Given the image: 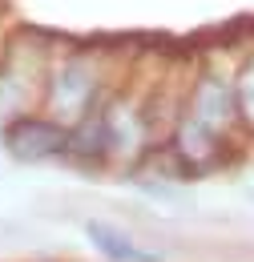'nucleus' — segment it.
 <instances>
[{"instance_id": "obj_8", "label": "nucleus", "mask_w": 254, "mask_h": 262, "mask_svg": "<svg viewBox=\"0 0 254 262\" xmlns=\"http://www.w3.org/2000/svg\"><path fill=\"white\" fill-rule=\"evenodd\" d=\"M8 65H12V36H0V77L8 73Z\"/></svg>"}, {"instance_id": "obj_9", "label": "nucleus", "mask_w": 254, "mask_h": 262, "mask_svg": "<svg viewBox=\"0 0 254 262\" xmlns=\"http://www.w3.org/2000/svg\"><path fill=\"white\" fill-rule=\"evenodd\" d=\"M4 12H8V4L0 0V36H4Z\"/></svg>"}, {"instance_id": "obj_4", "label": "nucleus", "mask_w": 254, "mask_h": 262, "mask_svg": "<svg viewBox=\"0 0 254 262\" xmlns=\"http://www.w3.org/2000/svg\"><path fill=\"white\" fill-rule=\"evenodd\" d=\"M0 154L20 165H65L69 129L40 109H25V113L0 121Z\"/></svg>"}, {"instance_id": "obj_7", "label": "nucleus", "mask_w": 254, "mask_h": 262, "mask_svg": "<svg viewBox=\"0 0 254 262\" xmlns=\"http://www.w3.org/2000/svg\"><path fill=\"white\" fill-rule=\"evenodd\" d=\"M234 105H238V125L246 145L254 141V40L250 45H238L234 53Z\"/></svg>"}, {"instance_id": "obj_1", "label": "nucleus", "mask_w": 254, "mask_h": 262, "mask_svg": "<svg viewBox=\"0 0 254 262\" xmlns=\"http://www.w3.org/2000/svg\"><path fill=\"white\" fill-rule=\"evenodd\" d=\"M121 65L113 61L109 49L101 45H57L45 57V77H40V101L36 109L49 113L53 121H61L65 129H73L77 121H85L97 113L105 97L121 85Z\"/></svg>"}, {"instance_id": "obj_3", "label": "nucleus", "mask_w": 254, "mask_h": 262, "mask_svg": "<svg viewBox=\"0 0 254 262\" xmlns=\"http://www.w3.org/2000/svg\"><path fill=\"white\" fill-rule=\"evenodd\" d=\"M234 53L222 61L218 53H202L186 73H182V109L198 125L218 133L234 149L246 145L242 125H238V105H234Z\"/></svg>"}, {"instance_id": "obj_10", "label": "nucleus", "mask_w": 254, "mask_h": 262, "mask_svg": "<svg viewBox=\"0 0 254 262\" xmlns=\"http://www.w3.org/2000/svg\"><path fill=\"white\" fill-rule=\"evenodd\" d=\"M250 202H254V190H250Z\"/></svg>"}, {"instance_id": "obj_2", "label": "nucleus", "mask_w": 254, "mask_h": 262, "mask_svg": "<svg viewBox=\"0 0 254 262\" xmlns=\"http://www.w3.org/2000/svg\"><path fill=\"white\" fill-rule=\"evenodd\" d=\"M97 125H101V141H105V173H121V178L137 173L161 141L150 89L133 85L125 77L97 109Z\"/></svg>"}, {"instance_id": "obj_5", "label": "nucleus", "mask_w": 254, "mask_h": 262, "mask_svg": "<svg viewBox=\"0 0 254 262\" xmlns=\"http://www.w3.org/2000/svg\"><path fill=\"white\" fill-rule=\"evenodd\" d=\"M158 149L170 154V162L182 169L186 182L222 169V165L230 162V154H234L230 141H222L218 133H210L206 125H198L182 105H178V113L170 117V125H165V133H161V145H158Z\"/></svg>"}, {"instance_id": "obj_6", "label": "nucleus", "mask_w": 254, "mask_h": 262, "mask_svg": "<svg viewBox=\"0 0 254 262\" xmlns=\"http://www.w3.org/2000/svg\"><path fill=\"white\" fill-rule=\"evenodd\" d=\"M81 238H85V246L101 262H165V254H161L158 246L141 242L133 230L117 226L109 218H97V214L81 222Z\"/></svg>"}]
</instances>
